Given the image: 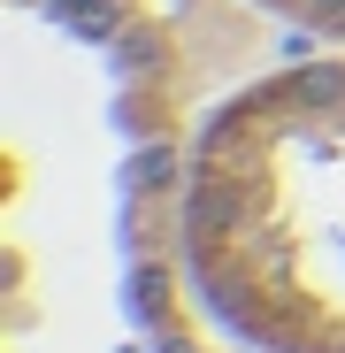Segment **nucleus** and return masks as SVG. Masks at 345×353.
I'll list each match as a JSON object with an SVG mask.
<instances>
[{"label":"nucleus","instance_id":"1","mask_svg":"<svg viewBox=\"0 0 345 353\" xmlns=\"http://www.w3.org/2000/svg\"><path fill=\"white\" fill-rule=\"evenodd\" d=\"M54 8H62L85 39H107V31H115V8H107V0H54Z\"/></svg>","mask_w":345,"mask_h":353},{"label":"nucleus","instance_id":"2","mask_svg":"<svg viewBox=\"0 0 345 353\" xmlns=\"http://www.w3.org/2000/svg\"><path fill=\"white\" fill-rule=\"evenodd\" d=\"M131 300H138L146 323H161V307H169V276H161V269H138V276H131Z\"/></svg>","mask_w":345,"mask_h":353},{"label":"nucleus","instance_id":"3","mask_svg":"<svg viewBox=\"0 0 345 353\" xmlns=\"http://www.w3.org/2000/svg\"><path fill=\"white\" fill-rule=\"evenodd\" d=\"M300 16H315V23H345V0H300Z\"/></svg>","mask_w":345,"mask_h":353}]
</instances>
